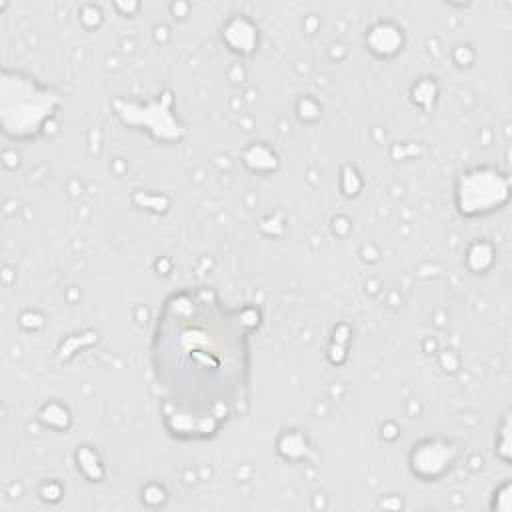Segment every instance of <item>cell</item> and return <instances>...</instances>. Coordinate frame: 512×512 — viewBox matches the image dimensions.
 Wrapping results in <instances>:
<instances>
[{"label":"cell","instance_id":"cell-1","mask_svg":"<svg viewBox=\"0 0 512 512\" xmlns=\"http://www.w3.org/2000/svg\"><path fill=\"white\" fill-rule=\"evenodd\" d=\"M156 374L168 400L184 414L222 420L246 374V330L238 312L206 292L174 294L158 318Z\"/></svg>","mask_w":512,"mask_h":512}]
</instances>
